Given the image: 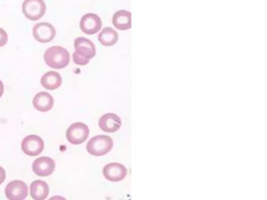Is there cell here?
<instances>
[{
    "label": "cell",
    "mask_w": 267,
    "mask_h": 200,
    "mask_svg": "<svg viewBox=\"0 0 267 200\" xmlns=\"http://www.w3.org/2000/svg\"><path fill=\"white\" fill-rule=\"evenodd\" d=\"M103 175L108 181L118 183L127 177V169L121 163H109L103 168Z\"/></svg>",
    "instance_id": "obj_9"
},
{
    "label": "cell",
    "mask_w": 267,
    "mask_h": 200,
    "mask_svg": "<svg viewBox=\"0 0 267 200\" xmlns=\"http://www.w3.org/2000/svg\"><path fill=\"white\" fill-rule=\"evenodd\" d=\"M49 200H67L64 197L61 196V195H55V196L51 197Z\"/></svg>",
    "instance_id": "obj_21"
},
{
    "label": "cell",
    "mask_w": 267,
    "mask_h": 200,
    "mask_svg": "<svg viewBox=\"0 0 267 200\" xmlns=\"http://www.w3.org/2000/svg\"><path fill=\"white\" fill-rule=\"evenodd\" d=\"M45 142L41 137L37 135H30L25 137L22 142V150L28 156H37L43 153Z\"/></svg>",
    "instance_id": "obj_5"
},
{
    "label": "cell",
    "mask_w": 267,
    "mask_h": 200,
    "mask_svg": "<svg viewBox=\"0 0 267 200\" xmlns=\"http://www.w3.org/2000/svg\"><path fill=\"white\" fill-rule=\"evenodd\" d=\"M113 146V140L109 135H97L88 141L86 150L92 156H103L111 152Z\"/></svg>",
    "instance_id": "obj_2"
},
{
    "label": "cell",
    "mask_w": 267,
    "mask_h": 200,
    "mask_svg": "<svg viewBox=\"0 0 267 200\" xmlns=\"http://www.w3.org/2000/svg\"><path fill=\"white\" fill-rule=\"evenodd\" d=\"M4 93V85L1 81H0V98L2 97Z\"/></svg>",
    "instance_id": "obj_22"
},
{
    "label": "cell",
    "mask_w": 267,
    "mask_h": 200,
    "mask_svg": "<svg viewBox=\"0 0 267 200\" xmlns=\"http://www.w3.org/2000/svg\"><path fill=\"white\" fill-rule=\"evenodd\" d=\"M44 61L51 68L63 69L70 63V53L65 48L52 46L45 52Z\"/></svg>",
    "instance_id": "obj_1"
},
{
    "label": "cell",
    "mask_w": 267,
    "mask_h": 200,
    "mask_svg": "<svg viewBox=\"0 0 267 200\" xmlns=\"http://www.w3.org/2000/svg\"><path fill=\"white\" fill-rule=\"evenodd\" d=\"M98 40L103 46H113L118 43V34L113 28H105L99 34Z\"/></svg>",
    "instance_id": "obj_17"
},
{
    "label": "cell",
    "mask_w": 267,
    "mask_h": 200,
    "mask_svg": "<svg viewBox=\"0 0 267 200\" xmlns=\"http://www.w3.org/2000/svg\"><path fill=\"white\" fill-rule=\"evenodd\" d=\"M6 178H7V172L4 168L0 166V185H2L5 181Z\"/></svg>",
    "instance_id": "obj_20"
},
{
    "label": "cell",
    "mask_w": 267,
    "mask_h": 200,
    "mask_svg": "<svg viewBox=\"0 0 267 200\" xmlns=\"http://www.w3.org/2000/svg\"><path fill=\"white\" fill-rule=\"evenodd\" d=\"M56 163L49 156L37 158L32 163V171L39 177H48L55 172Z\"/></svg>",
    "instance_id": "obj_7"
},
{
    "label": "cell",
    "mask_w": 267,
    "mask_h": 200,
    "mask_svg": "<svg viewBox=\"0 0 267 200\" xmlns=\"http://www.w3.org/2000/svg\"><path fill=\"white\" fill-rule=\"evenodd\" d=\"M102 21L95 13H87L80 21V28L85 34H97L101 29Z\"/></svg>",
    "instance_id": "obj_10"
},
{
    "label": "cell",
    "mask_w": 267,
    "mask_h": 200,
    "mask_svg": "<svg viewBox=\"0 0 267 200\" xmlns=\"http://www.w3.org/2000/svg\"><path fill=\"white\" fill-rule=\"evenodd\" d=\"M76 53L91 61L96 55V46L90 39L84 37L76 38L74 42Z\"/></svg>",
    "instance_id": "obj_11"
},
{
    "label": "cell",
    "mask_w": 267,
    "mask_h": 200,
    "mask_svg": "<svg viewBox=\"0 0 267 200\" xmlns=\"http://www.w3.org/2000/svg\"><path fill=\"white\" fill-rule=\"evenodd\" d=\"M41 85L47 90H55L62 85V78L56 71H49L41 78Z\"/></svg>",
    "instance_id": "obj_16"
},
{
    "label": "cell",
    "mask_w": 267,
    "mask_h": 200,
    "mask_svg": "<svg viewBox=\"0 0 267 200\" xmlns=\"http://www.w3.org/2000/svg\"><path fill=\"white\" fill-rule=\"evenodd\" d=\"M112 23L120 31H126L132 28V14L127 10H119L114 14Z\"/></svg>",
    "instance_id": "obj_15"
},
{
    "label": "cell",
    "mask_w": 267,
    "mask_h": 200,
    "mask_svg": "<svg viewBox=\"0 0 267 200\" xmlns=\"http://www.w3.org/2000/svg\"><path fill=\"white\" fill-rule=\"evenodd\" d=\"M121 126V118L117 114L109 113L99 120V127L106 133H114L119 130Z\"/></svg>",
    "instance_id": "obj_12"
},
{
    "label": "cell",
    "mask_w": 267,
    "mask_h": 200,
    "mask_svg": "<svg viewBox=\"0 0 267 200\" xmlns=\"http://www.w3.org/2000/svg\"><path fill=\"white\" fill-rule=\"evenodd\" d=\"M33 106L40 112L46 113L51 111L54 107L55 100L49 93L41 92L37 93L32 100Z\"/></svg>",
    "instance_id": "obj_13"
},
{
    "label": "cell",
    "mask_w": 267,
    "mask_h": 200,
    "mask_svg": "<svg viewBox=\"0 0 267 200\" xmlns=\"http://www.w3.org/2000/svg\"><path fill=\"white\" fill-rule=\"evenodd\" d=\"M29 194L34 200H46L49 194V187L46 181L35 180L29 188Z\"/></svg>",
    "instance_id": "obj_14"
},
{
    "label": "cell",
    "mask_w": 267,
    "mask_h": 200,
    "mask_svg": "<svg viewBox=\"0 0 267 200\" xmlns=\"http://www.w3.org/2000/svg\"><path fill=\"white\" fill-rule=\"evenodd\" d=\"M8 42V35L3 28H0V47L5 46Z\"/></svg>",
    "instance_id": "obj_19"
},
{
    "label": "cell",
    "mask_w": 267,
    "mask_h": 200,
    "mask_svg": "<svg viewBox=\"0 0 267 200\" xmlns=\"http://www.w3.org/2000/svg\"><path fill=\"white\" fill-rule=\"evenodd\" d=\"M22 11L28 19L35 22L41 19L46 13V4L43 0H25Z\"/></svg>",
    "instance_id": "obj_4"
},
{
    "label": "cell",
    "mask_w": 267,
    "mask_h": 200,
    "mask_svg": "<svg viewBox=\"0 0 267 200\" xmlns=\"http://www.w3.org/2000/svg\"><path fill=\"white\" fill-rule=\"evenodd\" d=\"M73 61H74L75 64L80 66H85L90 63V61H88V60H86V59L82 57V56L76 53V52L73 53Z\"/></svg>",
    "instance_id": "obj_18"
},
{
    "label": "cell",
    "mask_w": 267,
    "mask_h": 200,
    "mask_svg": "<svg viewBox=\"0 0 267 200\" xmlns=\"http://www.w3.org/2000/svg\"><path fill=\"white\" fill-rule=\"evenodd\" d=\"M90 135V129L82 122H76L70 125L66 132L67 142L73 145H81L86 141Z\"/></svg>",
    "instance_id": "obj_3"
},
{
    "label": "cell",
    "mask_w": 267,
    "mask_h": 200,
    "mask_svg": "<svg viewBox=\"0 0 267 200\" xmlns=\"http://www.w3.org/2000/svg\"><path fill=\"white\" fill-rule=\"evenodd\" d=\"M32 33L34 39L39 43H48L56 36V29L51 24L42 22L34 25Z\"/></svg>",
    "instance_id": "obj_8"
},
{
    "label": "cell",
    "mask_w": 267,
    "mask_h": 200,
    "mask_svg": "<svg viewBox=\"0 0 267 200\" xmlns=\"http://www.w3.org/2000/svg\"><path fill=\"white\" fill-rule=\"evenodd\" d=\"M28 194V186L24 181L15 180L6 186L5 195L8 200H25Z\"/></svg>",
    "instance_id": "obj_6"
}]
</instances>
